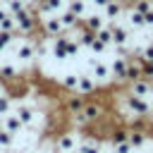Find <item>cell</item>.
I'll return each instance as SVG.
<instances>
[{
	"label": "cell",
	"instance_id": "obj_15",
	"mask_svg": "<svg viewBox=\"0 0 153 153\" xmlns=\"http://www.w3.org/2000/svg\"><path fill=\"white\" fill-rule=\"evenodd\" d=\"M0 127H2V129H7V131H10V134H14V136H17V134H19L22 129H24L22 120H19V117H17L14 112H7V115H5L2 120H0Z\"/></svg>",
	"mask_w": 153,
	"mask_h": 153
},
{
	"label": "cell",
	"instance_id": "obj_13",
	"mask_svg": "<svg viewBox=\"0 0 153 153\" xmlns=\"http://www.w3.org/2000/svg\"><path fill=\"white\" fill-rule=\"evenodd\" d=\"M96 88H98V84H96V79H93L91 74H79L76 93H81V96H91V93H96Z\"/></svg>",
	"mask_w": 153,
	"mask_h": 153
},
{
	"label": "cell",
	"instance_id": "obj_24",
	"mask_svg": "<svg viewBox=\"0 0 153 153\" xmlns=\"http://www.w3.org/2000/svg\"><path fill=\"white\" fill-rule=\"evenodd\" d=\"M88 48H91V50H93L96 55H100V53H105V50H108V45H105L103 41H98V38H93V43H91Z\"/></svg>",
	"mask_w": 153,
	"mask_h": 153
},
{
	"label": "cell",
	"instance_id": "obj_9",
	"mask_svg": "<svg viewBox=\"0 0 153 153\" xmlns=\"http://www.w3.org/2000/svg\"><path fill=\"white\" fill-rule=\"evenodd\" d=\"M84 103H86V96H81V93H76V91H72L69 96H65V98H62V108H65V112H67V115L79 112V110L84 108Z\"/></svg>",
	"mask_w": 153,
	"mask_h": 153
},
{
	"label": "cell",
	"instance_id": "obj_7",
	"mask_svg": "<svg viewBox=\"0 0 153 153\" xmlns=\"http://www.w3.org/2000/svg\"><path fill=\"white\" fill-rule=\"evenodd\" d=\"M81 115H84L86 124L91 127V124H96V122H100V120H103L105 110H103V105H100L98 100H86V103H84V108H81Z\"/></svg>",
	"mask_w": 153,
	"mask_h": 153
},
{
	"label": "cell",
	"instance_id": "obj_21",
	"mask_svg": "<svg viewBox=\"0 0 153 153\" xmlns=\"http://www.w3.org/2000/svg\"><path fill=\"white\" fill-rule=\"evenodd\" d=\"M96 38H98V41H103L108 48H112V33H110V26H108V24H105L100 31H96Z\"/></svg>",
	"mask_w": 153,
	"mask_h": 153
},
{
	"label": "cell",
	"instance_id": "obj_1",
	"mask_svg": "<svg viewBox=\"0 0 153 153\" xmlns=\"http://www.w3.org/2000/svg\"><path fill=\"white\" fill-rule=\"evenodd\" d=\"M122 105H124V112H131L136 117H151L153 115V105L148 103V98H141V96H134V93H122Z\"/></svg>",
	"mask_w": 153,
	"mask_h": 153
},
{
	"label": "cell",
	"instance_id": "obj_29",
	"mask_svg": "<svg viewBox=\"0 0 153 153\" xmlns=\"http://www.w3.org/2000/svg\"><path fill=\"white\" fill-rule=\"evenodd\" d=\"M0 120H2V117H0Z\"/></svg>",
	"mask_w": 153,
	"mask_h": 153
},
{
	"label": "cell",
	"instance_id": "obj_6",
	"mask_svg": "<svg viewBox=\"0 0 153 153\" xmlns=\"http://www.w3.org/2000/svg\"><path fill=\"white\" fill-rule=\"evenodd\" d=\"M108 26H110V33H112V45H115V48H127V45H129V38H131L129 26L117 24V22H110Z\"/></svg>",
	"mask_w": 153,
	"mask_h": 153
},
{
	"label": "cell",
	"instance_id": "obj_8",
	"mask_svg": "<svg viewBox=\"0 0 153 153\" xmlns=\"http://www.w3.org/2000/svg\"><path fill=\"white\" fill-rule=\"evenodd\" d=\"M127 62H129V55H115V57H112V62H110L112 81H117V84H124V74H127Z\"/></svg>",
	"mask_w": 153,
	"mask_h": 153
},
{
	"label": "cell",
	"instance_id": "obj_18",
	"mask_svg": "<svg viewBox=\"0 0 153 153\" xmlns=\"http://www.w3.org/2000/svg\"><path fill=\"white\" fill-rule=\"evenodd\" d=\"M17 79H19L17 67H12V65H0V81L10 84V81H17Z\"/></svg>",
	"mask_w": 153,
	"mask_h": 153
},
{
	"label": "cell",
	"instance_id": "obj_25",
	"mask_svg": "<svg viewBox=\"0 0 153 153\" xmlns=\"http://www.w3.org/2000/svg\"><path fill=\"white\" fill-rule=\"evenodd\" d=\"M148 98H153V81H151V96H148Z\"/></svg>",
	"mask_w": 153,
	"mask_h": 153
},
{
	"label": "cell",
	"instance_id": "obj_27",
	"mask_svg": "<svg viewBox=\"0 0 153 153\" xmlns=\"http://www.w3.org/2000/svg\"><path fill=\"white\" fill-rule=\"evenodd\" d=\"M0 153H5V151H2V148H0Z\"/></svg>",
	"mask_w": 153,
	"mask_h": 153
},
{
	"label": "cell",
	"instance_id": "obj_19",
	"mask_svg": "<svg viewBox=\"0 0 153 153\" xmlns=\"http://www.w3.org/2000/svg\"><path fill=\"white\" fill-rule=\"evenodd\" d=\"M76 81H79V74H74V72H69V74H65L62 76V81H60V86L65 88V91H76Z\"/></svg>",
	"mask_w": 153,
	"mask_h": 153
},
{
	"label": "cell",
	"instance_id": "obj_5",
	"mask_svg": "<svg viewBox=\"0 0 153 153\" xmlns=\"http://www.w3.org/2000/svg\"><path fill=\"white\" fill-rule=\"evenodd\" d=\"M124 12H127V2L124 0H108L100 7V14L105 17V22H117L120 17H124Z\"/></svg>",
	"mask_w": 153,
	"mask_h": 153
},
{
	"label": "cell",
	"instance_id": "obj_16",
	"mask_svg": "<svg viewBox=\"0 0 153 153\" xmlns=\"http://www.w3.org/2000/svg\"><path fill=\"white\" fill-rule=\"evenodd\" d=\"M81 24H84L88 31H93V33H96V31H100V29L105 26V17H103L100 12H93V14H86V17L81 19Z\"/></svg>",
	"mask_w": 153,
	"mask_h": 153
},
{
	"label": "cell",
	"instance_id": "obj_31",
	"mask_svg": "<svg viewBox=\"0 0 153 153\" xmlns=\"http://www.w3.org/2000/svg\"><path fill=\"white\" fill-rule=\"evenodd\" d=\"M151 153H153V151H151Z\"/></svg>",
	"mask_w": 153,
	"mask_h": 153
},
{
	"label": "cell",
	"instance_id": "obj_20",
	"mask_svg": "<svg viewBox=\"0 0 153 153\" xmlns=\"http://www.w3.org/2000/svg\"><path fill=\"white\" fill-rule=\"evenodd\" d=\"M12 143H14V134H10L7 129L0 127V148H2V151H10Z\"/></svg>",
	"mask_w": 153,
	"mask_h": 153
},
{
	"label": "cell",
	"instance_id": "obj_4",
	"mask_svg": "<svg viewBox=\"0 0 153 153\" xmlns=\"http://www.w3.org/2000/svg\"><path fill=\"white\" fill-rule=\"evenodd\" d=\"M88 69H91V76L96 79V84H110L112 81V72H110V65L91 57L88 60Z\"/></svg>",
	"mask_w": 153,
	"mask_h": 153
},
{
	"label": "cell",
	"instance_id": "obj_28",
	"mask_svg": "<svg viewBox=\"0 0 153 153\" xmlns=\"http://www.w3.org/2000/svg\"><path fill=\"white\" fill-rule=\"evenodd\" d=\"M43 153H48V151H43Z\"/></svg>",
	"mask_w": 153,
	"mask_h": 153
},
{
	"label": "cell",
	"instance_id": "obj_30",
	"mask_svg": "<svg viewBox=\"0 0 153 153\" xmlns=\"http://www.w3.org/2000/svg\"><path fill=\"white\" fill-rule=\"evenodd\" d=\"M100 153H103V151H100Z\"/></svg>",
	"mask_w": 153,
	"mask_h": 153
},
{
	"label": "cell",
	"instance_id": "obj_17",
	"mask_svg": "<svg viewBox=\"0 0 153 153\" xmlns=\"http://www.w3.org/2000/svg\"><path fill=\"white\" fill-rule=\"evenodd\" d=\"M86 5H88V0H65V7L69 12H74L79 19L86 17Z\"/></svg>",
	"mask_w": 153,
	"mask_h": 153
},
{
	"label": "cell",
	"instance_id": "obj_10",
	"mask_svg": "<svg viewBox=\"0 0 153 153\" xmlns=\"http://www.w3.org/2000/svg\"><path fill=\"white\" fill-rule=\"evenodd\" d=\"M12 112L22 120V124H24V127H31V124H33V120H36V108H33V105H29V103H19Z\"/></svg>",
	"mask_w": 153,
	"mask_h": 153
},
{
	"label": "cell",
	"instance_id": "obj_26",
	"mask_svg": "<svg viewBox=\"0 0 153 153\" xmlns=\"http://www.w3.org/2000/svg\"><path fill=\"white\" fill-rule=\"evenodd\" d=\"M0 2H2V5H7V2H10V0H0Z\"/></svg>",
	"mask_w": 153,
	"mask_h": 153
},
{
	"label": "cell",
	"instance_id": "obj_12",
	"mask_svg": "<svg viewBox=\"0 0 153 153\" xmlns=\"http://www.w3.org/2000/svg\"><path fill=\"white\" fill-rule=\"evenodd\" d=\"M129 143H131L134 151L143 148V146L148 143V131H146V127H143V129H141V127H129Z\"/></svg>",
	"mask_w": 153,
	"mask_h": 153
},
{
	"label": "cell",
	"instance_id": "obj_22",
	"mask_svg": "<svg viewBox=\"0 0 153 153\" xmlns=\"http://www.w3.org/2000/svg\"><path fill=\"white\" fill-rule=\"evenodd\" d=\"M7 112H12V96L0 93V117H5Z\"/></svg>",
	"mask_w": 153,
	"mask_h": 153
},
{
	"label": "cell",
	"instance_id": "obj_14",
	"mask_svg": "<svg viewBox=\"0 0 153 153\" xmlns=\"http://www.w3.org/2000/svg\"><path fill=\"white\" fill-rule=\"evenodd\" d=\"M151 81H153V79H146V76L131 81V84H129V93L141 96V98H148V96H151Z\"/></svg>",
	"mask_w": 153,
	"mask_h": 153
},
{
	"label": "cell",
	"instance_id": "obj_3",
	"mask_svg": "<svg viewBox=\"0 0 153 153\" xmlns=\"http://www.w3.org/2000/svg\"><path fill=\"white\" fill-rule=\"evenodd\" d=\"M38 31H41L45 38H55V36H60V33H67L65 26H62V22H60V14H45V17H41Z\"/></svg>",
	"mask_w": 153,
	"mask_h": 153
},
{
	"label": "cell",
	"instance_id": "obj_11",
	"mask_svg": "<svg viewBox=\"0 0 153 153\" xmlns=\"http://www.w3.org/2000/svg\"><path fill=\"white\" fill-rule=\"evenodd\" d=\"M100 151H103V141L98 136H84V139H79L76 153H100Z\"/></svg>",
	"mask_w": 153,
	"mask_h": 153
},
{
	"label": "cell",
	"instance_id": "obj_2",
	"mask_svg": "<svg viewBox=\"0 0 153 153\" xmlns=\"http://www.w3.org/2000/svg\"><path fill=\"white\" fill-rule=\"evenodd\" d=\"M76 146H79V134H76V129L60 131L57 139H55L53 153H76Z\"/></svg>",
	"mask_w": 153,
	"mask_h": 153
},
{
	"label": "cell",
	"instance_id": "obj_23",
	"mask_svg": "<svg viewBox=\"0 0 153 153\" xmlns=\"http://www.w3.org/2000/svg\"><path fill=\"white\" fill-rule=\"evenodd\" d=\"M112 153H134V148L129 141H122V143H112Z\"/></svg>",
	"mask_w": 153,
	"mask_h": 153
}]
</instances>
